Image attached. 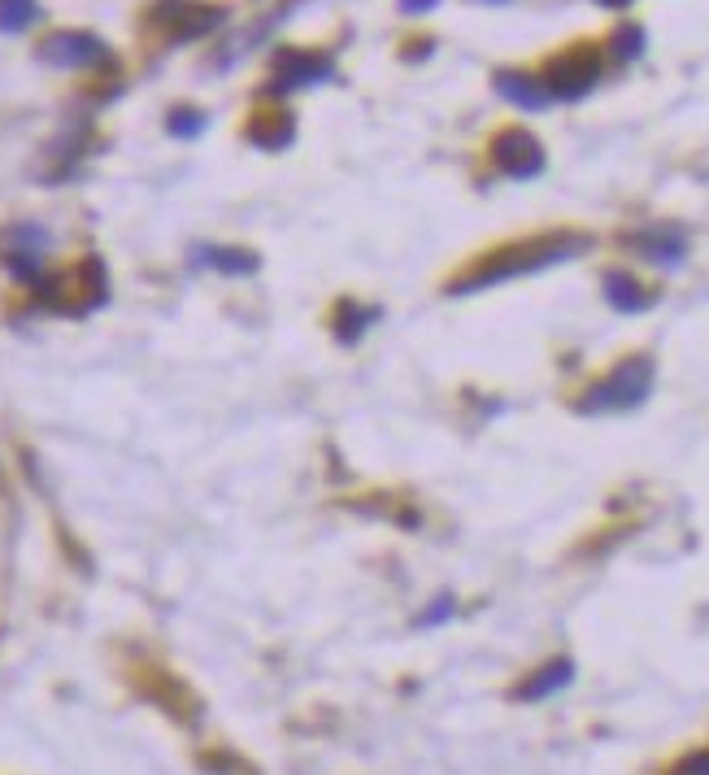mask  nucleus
<instances>
[{"mask_svg":"<svg viewBox=\"0 0 709 775\" xmlns=\"http://www.w3.org/2000/svg\"><path fill=\"white\" fill-rule=\"evenodd\" d=\"M436 4H440V0H401L406 13H427V9H436Z\"/></svg>","mask_w":709,"mask_h":775,"instance_id":"21","label":"nucleus"},{"mask_svg":"<svg viewBox=\"0 0 709 775\" xmlns=\"http://www.w3.org/2000/svg\"><path fill=\"white\" fill-rule=\"evenodd\" d=\"M327 74H331V61H327V57H318V52H279L270 88H274V92H292V88L322 83Z\"/></svg>","mask_w":709,"mask_h":775,"instance_id":"8","label":"nucleus"},{"mask_svg":"<svg viewBox=\"0 0 709 775\" xmlns=\"http://www.w3.org/2000/svg\"><path fill=\"white\" fill-rule=\"evenodd\" d=\"M597 4H609V9H622V4H631V0H597Z\"/></svg>","mask_w":709,"mask_h":775,"instance_id":"22","label":"nucleus"},{"mask_svg":"<svg viewBox=\"0 0 709 775\" xmlns=\"http://www.w3.org/2000/svg\"><path fill=\"white\" fill-rule=\"evenodd\" d=\"M44 66H57V70H88V66H101L109 61V49H104L97 36H83V31H57L49 36L40 52H36Z\"/></svg>","mask_w":709,"mask_h":775,"instance_id":"6","label":"nucleus"},{"mask_svg":"<svg viewBox=\"0 0 709 775\" xmlns=\"http://www.w3.org/2000/svg\"><path fill=\"white\" fill-rule=\"evenodd\" d=\"M197 261L222 270V275H257V266H261V261H257L253 254H244V249H213V245H201Z\"/></svg>","mask_w":709,"mask_h":775,"instance_id":"13","label":"nucleus"},{"mask_svg":"<svg viewBox=\"0 0 709 775\" xmlns=\"http://www.w3.org/2000/svg\"><path fill=\"white\" fill-rule=\"evenodd\" d=\"M336 340H344V345H357V336L375 322V310H361V306H353V301H340L336 306Z\"/></svg>","mask_w":709,"mask_h":775,"instance_id":"15","label":"nucleus"},{"mask_svg":"<svg viewBox=\"0 0 709 775\" xmlns=\"http://www.w3.org/2000/svg\"><path fill=\"white\" fill-rule=\"evenodd\" d=\"M675 775H709V754H692Z\"/></svg>","mask_w":709,"mask_h":775,"instance_id":"20","label":"nucleus"},{"mask_svg":"<svg viewBox=\"0 0 709 775\" xmlns=\"http://www.w3.org/2000/svg\"><path fill=\"white\" fill-rule=\"evenodd\" d=\"M636 254L649 258L653 266L675 270V266L688 261V240H683L679 231H670V227H653V231H640V236H636Z\"/></svg>","mask_w":709,"mask_h":775,"instance_id":"9","label":"nucleus"},{"mask_svg":"<svg viewBox=\"0 0 709 775\" xmlns=\"http://www.w3.org/2000/svg\"><path fill=\"white\" fill-rule=\"evenodd\" d=\"M0 245H4L0 258H4V266H9L18 279H36L40 266H44V258H49V231L36 227V222H18V227H9Z\"/></svg>","mask_w":709,"mask_h":775,"instance_id":"5","label":"nucleus"},{"mask_svg":"<svg viewBox=\"0 0 709 775\" xmlns=\"http://www.w3.org/2000/svg\"><path fill=\"white\" fill-rule=\"evenodd\" d=\"M592 245V236H579V231H561V236H549V240H531V245H509L501 254L483 258L470 275H461L449 284L453 297H466V292H483V288H497V284H509V279H522V275H540L558 261L579 258L583 249Z\"/></svg>","mask_w":709,"mask_h":775,"instance_id":"1","label":"nucleus"},{"mask_svg":"<svg viewBox=\"0 0 709 775\" xmlns=\"http://www.w3.org/2000/svg\"><path fill=\"white\" fill-rule=\"evenodd\" d=\"M36 18H40V4L36 0H0V31L4 36L27 31Z\"/></svg>","mask_w":709,"mask_h":775,"instance_id":"16","label":"nucleus"},{"mask_svg":"<svg viewBox=\"0 0 709 775\" xmlns=\"http://www.w3.org/2000/svg\"><path fill=\"white\" fill-rule=\"evenodd\" d=\"M157 22L170 27L179 40H197V36L213 31L222 22V9H201L192 0H161L157 4Z\"/></svg>","mask_w":709,"mask_h":775,"instance_id":"7","label":"nucleus"},{"mask_svg":"<svg viewBox=\"0 0 709 775\" xmlns=\"http://www.w3.org/2000/svg\"><path fill=\"white\" fill-rule=\"evenodd\" d=\"M292 113H279V109H266L261 113V122L253 127V140L261 149H283L288 140H292Z\"/></svg>","mask_w":709,"mask_h":775,"instance_id":"14","label":"nucleus"},{"mask_svg":"<svg viewBox=\"0 0 709 775\" xmlns=\"http://www.w3.org/2000/svg\"><path fill=\"white\" fill-rule=\"evenodd\" d=\"M201 131H204V118L197 109H174V113H170V136L192 140V136H201Z\"/></svg>","mask_w":709,"mask_h":775,"instance_id":"18","label":"nucleus"},{"mask_svg":"<svg viewBox=\"0 0 709 775\" xmlns=\"http://www.w3.org/2000/svg\"><path fill=\"white\" fill-rule=\"evenodd\" d=\"M606 301L618 314H640L658 301V292L645 288V284H640L636 275H627V270H609L606 275Z\"/></svg>","mask_w":709,"mask_h":775,"instance_id":"11","label":"nucleus"},{"mask_svg":"<svg viewBox=\"0 0 709 775\" xmlns=\"http://www.w3.org/2000/svg\"><path fill=\"white\" fill-rule=\"evenodd\" d=\"M453 610H457L453 597H440V602H431V606H427V615L418 619V627H436V623H449V619H453Z\"/></svg>","mask_w":709,"mask_h":775,"instance_id":"19","label":"nucleus"},{"mask_svg":"<svg viewBox=\"0 0 709 775\" xmlns=\"http://www.w3.org/2000/svg\"><path fill=\"white\" fill-rule=\"evenodd\" d=\"M497 92H501L509 105L531 109V113H540V109L553 105L549 88H545V79H536V74H518V70H501V74H497Z\"/></svg>","mask_w":709,"mask_h":775,"instance_id":"10","label":"nucleus"},{"mask_svg":"<svg viewBox=\"0 0 709 775\" xmlns=\"http://www.w3.org/2000/svg\"><path fill=\"white\" fill-rule=\"evenodd\" d=\"M570 679H575V663L570 658H553V663H545L531 679H522L513 697L518 702H545V697H553L561 688H570Z\"/></svg>","mask_w":709,"mask_h":775,"instance_id":"12","label":"nucleus"},{"mask_svg":"<svg viewBox=\"0 0 709 775\" xmlns=\"http://www.w3.org/2000/svg\"><path fill=\"white\" fill-rule=\"evenodd\" d=\"M653 379H658V362L649 354H636L627 362H618L609 370L606 379H597L583 397H579V414H622V410H636L649 401L653 393Z\"/></svg>","mask_w":709,"mask_h":775,"instance_id":"2","label":"nucleus"},{"mask_svg":"<svg viewBox=\"0 0 709 775\" xmlns=\"http://www.w3.org/2000/svg\"><path fill=\"white\" fill-rule=\"evenodd\" d=\"M597 79H601V57H597V49L579 44V49H566L561 57L549 61L545 88H549L553 101H579L597 88Z\"/></svg>","mask_w":709,"mask_h":775,"instance_id":"3","label":"nucleus"},{"mask_svg":"<svg viewBox=\"0 0 709 775\" xmlns=\"http://www.w3.org/2000/svg\"><path fill=\"white\" fill-rule=\"evenodd\" d=\"M645 52V31L640 27H622L618 36H613V57L618 61H636Z\"/></svg>","mask_w":709,"mask_h":775,"instance_id":"17","label":"nucleus"},{"mask_svg":"<svg viewBox=\"0 0 709 775\" xmlns=\"http://www.w3.org/2000/svg\"><path fill=\"white\" fill-rule=\"evenodd\" d=\"M492 166L509 175V179H536L545 166H549V157H545V145L531 136V131H522V127H509L501 131L497 140H492Z\"/></svg>","mask_w":709,"mask_h":775,"instance_id":"4","label":"nucleus"}]
</instances>
